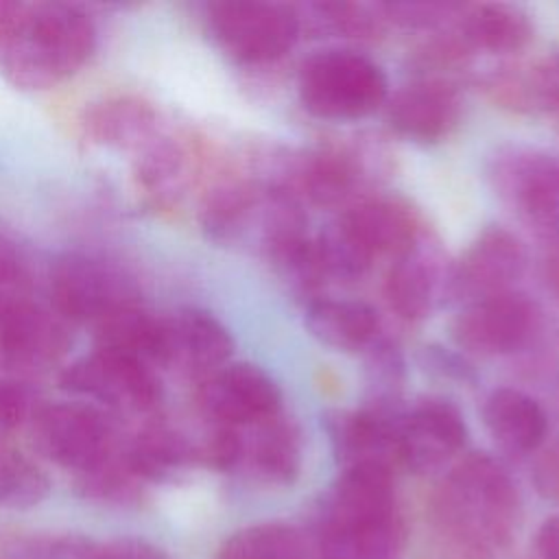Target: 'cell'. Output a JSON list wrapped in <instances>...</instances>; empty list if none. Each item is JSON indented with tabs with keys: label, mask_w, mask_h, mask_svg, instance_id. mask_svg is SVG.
Segmentation results:
<instances>
[{
	"label": "cell",
	"mask_w": 559,
	"mask_h": 559,
	"mask_svg": "<svg viewBox=\"0 0 559 559\" xmlns=\"http://www.w3.org/2000/svg\"><path fill=\"white\" fill-rule=\"evenodd\" d=\"M356 179L358 173L352 155L336 148L317 151L297 168V183L301 192L319 205H334L343 201L352 192Z\"/></svg>",
	"instance_id": "83f0119b"
},
{
	"label": "cell",
	"mask_w": 559,
	"mask_h": 559,
	"mask_svg": "<svg viewBox=\"0 0 559 559\" xmlns=\"http://www.w3.org/2000/svg\"><path fill=\"white\" fill-rule=\"evenodd\" d=\"M400 413L384 408L336 411L328 415V430L336 459L345 467H382L400 465L397 452Z\"/></svg>",
	"instance_id": "2e32d148"
},
{
	"label": "cell",
	"mask_w": 559,
	"mask_h": 559,
	"mask_svg": "<svg viewBox=\"0 0 559 559\" xmlns=\"http://www.w3.org/2000/svg\"><path fill=\"white\" fill-rule=\"evenodd\" d=\"M461 411L443 397H424L397 419L400 465L415 474L443 467L465 445Z\"/></svg>",
	"instance_id": "7c38bea8"
},
{
	"label": "cell",
	"mask_w": 559,
	"mask_h": 559,
	"mask_svg": "<svg viewBox=\"0 0 559 559\" xmlns=\"http://www.w3.org/2000/svg\"><path fill=\"white\" fill-rule=\"evenodd\" d=\"M28 424L39 454L74 472V478L98 467L120 448L111 419L92 404H41Z\"/></svg>",
	"instance_id": "8992f818"
},
{
	"label": "cell",
	"mask_w": 559,
	"mask_h": 559,
	"mask_svg": "<svg viewBox=\"0 0 559 559\" xmlns=\"http://www.w3.org/2000/svg\"><path fill=\"white\" fill-rule=\"evenodd\" d=\"M24 13H26V4L0 0V52L17 31Z\"/></svg>",
	"instance_id": "ab89813d"
},
{
	"label": "cell",
	"mask_w": 559,
	"mask_h": 559,
	"mask_svg": "<svg viewBox=\"0 0 559 559\" xmlns=\"http://www.w3.org/2000/svg\"><path fill=\"white\" fill-rule=\"evenodd\" d=\"M533 559H559V513L544 520L537 528Z\"/></svg>",
	"instance_id": "f35d334b"
},
{
	"label": "cell",
	"mask_w": 559,
	"mask_h": 559,
	"mask_svg": "<svg viewBox=\"0 0 559 559\" xmlns=\"http://www.w3.org/2000/svg\"><path fill=\"white\" fill-rule=\"evenodd\" d=\"M535 480L544 496L559 500V445L548 450L539 459L535 469Z\"/></svg>",
	"instance_id": "74e56055"
},
{
	"label": "cell",
	"mask_w": 559,
	"mask_h": 559,
	"mask_svg": "<svg viewBox=\"0 0 559 559\" xmlns=\"http://www.w3.org/2000/svg\"><path fill=\"white\" fill-rule=\"evenodd\" d=\"M194 151L173 133L159 131L133 159L135 190L153 207L166 210L179 203L192 181Z\"/></svg>",
	"instance_id": "44dd1931"
},
{
	"label": "cell",
	"mask_w": 559,
	"mask_h": 559,
	"mask_svg": "<svg viewBox=\"0 0 559 559\" xmlns=\"http://www.w3.org/2000/svg\"><path fill=\"white\" fill-rule=\"evenodd\" d=\"M500 194L539 234L559 240V162L535 151H515L498 159Z\"/></svg>",
	"instance_id": "8fae6325"
},
{
	"label": "cell",
	"mask_w": 559,
	"mask_h": 559,
	"mask_svg": "<svg viewBox=\"0 0 559 559\" xmlns=\"http://www.w3.org/2000/svg\"><path fill=\"white\" fill-rule=\"evenodd\" d=\"M52 310L63 321L100 325L140 306V286L129 271L90 253H66L50 269Z\"/></svg>",
	"instance_id": "5b68a950"
},
{
	"label": "cell",
	"mask_w": 559,
	"mask_h": 559,
	"mask_svg": "<svg viewBox=\"0 0 559 559\" xmlns=\"http://www.w3.org/2000/svg\"><path fill=\"white\" fill-rule=\"evenodd\" d=\"M70 347L66 321L31 295L0 301V365L11 371H44Z\"/></svg>",
	"instance_id": "9c48e42d"
},
{
	"label": "cell",
	"mask_w": 559,
	"mask_h": 559,
	"mask_svg": "<svg viewBox=\"0 0 559 559\" xmlns=\"http://www.w3.org/2000/svg\"><path fill=\"white\" fill-rule=\"evenodd\" d=\"M37 411L33 395L13 380H0V432H9L24 421H31Z\"/></svg>",
	"instance_id": "d590c367"
},
{
	"label": "cell",
	"mask_w": 559,
	"mask_h": 559,
	"mask_svg": "<svg viewBox=\"0 0 559 559\" xmlns=\"http://www.w3.org/2000/svg\"><path fill=\"white\" fill-rule=\"evenodd\" d=\"M524 269L526 251L522 242L504 227H487L452 266L450 293L465 299V304L509 293Z\"/></svg>",
	"instance_id": "5bb4252c"
},
{
	"label": "cell",
	"mask_w": 559,
	"mask_h": 559,
	"mask_svg": "<svg viewBox=\"0 0 559 559\" xmlns=\"http://www.w3.org/2000/svg\"><path fill=\"white\" fill-rule=\"evenodd\" d=\"M122 456L135 476L148 485L194 461V443L166 426H148L122 445Z\"/></svg>",
	"instance_id": "484cf974"
},
{
	"label": "cell",
	"mask_w": 559,
	"mask_h": 559,
	"mask_svg": "<svg viewBox=\"0 0 559 559\" xmlns=\"http://www.w3.org/2000/svg\"><path fill=\"white\" fill-rule=\"evenodd\" d=\"M251 437H242L238 465H245L255 478L273 485H288L299 472L301 443L293 424L280 415L251 426Z\"/></svg>",
	"instance_id": "cb8c5ba5"
},
{
	"label": "cell",
	"mask_w": 559,
	"mask_h": 559,
	"mask_svg": "<svg viewBox=\"0 0 559 559\" xmlns=\"http://www.w3.org/2000/svg\"><path fill=\"white\" fill-rule=\"evenodd\" d=\"M162 321L164 336L159 367L181 369L205 378L229 360L234 352L231 334L210 312L186 308L162 317Z\"/></svg>",
	"instance_id": "9a60e30c"
},
{
	"label": "cell",
	"mask_w": 559,
	"mask_h": 559,
	"mask_svg": "<svg viewBox=\"0 0 559 559\" xmlns=\"http://www.w3.org/2000/svg\"><path fill=\"white\" fill-rule=\"evenodd\" d=\"M312 17H306L317 28L343 35V37H376L389 22L382 4L362 2H317L306 7Z\"/></svg>",
	"instance_id": "4dcf8cb0"
},
{
	"label": "cell",
	"mask_w": 559,
	"mask_h": 559,
	"mask_svg": "<svg viewBox=\"0 0 559 559\" xmlns=\"http://www.w3.org/2000/svg\"><path fill=\"white\" fill-rule=\"evenodd\" d=\"M336 225L371 264L378 255H402L421 236L415 212L397 199H365Z\"/></svg>",
	"instance_id": "ac0fdd59"
},
{
	"label": "cell",
	"mask_w": 559,
	"mask_h": 559,
	"mask_svg": "<svg viewBox=\"0 0 559 559\" xmlns=\"http://www.w3.org/2000/svg\"><path fill=\"white\" fill-rule=\"evenodd\" d=\"M461 41L487 52H515L533 35L528 15L511 4H476L459 15Z\"/></svg>",
	"instance_id": "d4e9b609"
},
{
	"label": "cell",
	"mask_w": 559,
	"mask_h": 559,
	"mask_svg": "<svg viewBox=\"0 0 559 559\" xmlns=\"http://www.w3.org/2000/svg\"><path fill=\"white\" fill-rule=\"evenodd\" d=\"M404 542L406 528L391 472L345 467L321 507V559H402Z\"/></svg>",
	"instance_id": "6da1fadb"
},
{
	"label": "cell",
	"mask_w": 559,
	"mask_h": 559,
	"mask_svg": "<svg viewBox=\"0 0 559 559\" xmlns=\"http://www.w3.org/2000/svg\"><path fill=\"white\" fill-rule=\"evenodd\" d=\"M20 295H31L28 271L13 242L0 231V301Z\"/></svg>",
	"instance_id": "e575fe53"
},
{
	"label": "cell",
	"mask_w": 559,
	"mask_h": 559,
	"mask_svg": "<svg viewBox=\"0 0 559 559\" xmlns=\"http://www.w3.org/2000/svg\"><path fill=\"white\" fill-rule=\"evenodd\" d=\"M61 386L122 413H148L162 400V382L153 367L100 347L68 365Z\"/></svg>",
	"instance_id": "ba28073f"
},
{
	"label": "cell",
	"mask_w": 559,
	"mask_h": 559,
	"mask_svg": "<svg viewBox=\"0 0 559 559\" xmlns=\"http://www.w3.org/2000/svg\"><path fill=\"white\" fill-rule=\"evenodd\" d=\"M207 24L218 46L240 63H269L293 48L299 13L290 4L229 0L207 7Z\"/></svg>",
	"instance_id": "52a82bcc"
},
{
	"label": "cell",
	"mask_w": 559,
	"mask_h": 559,
	"mask_svg": "<svg viewBox=\"0 0 559 559\" xmlns=\"http://www.w3.org/2000/svg\"><path fill=\"white\" fill-rule=\"evenodd\" d=\"M197 402L214 426L251 428L280 413V389L273 378L255 365H223L201 380Z\"/></svg>",
	"instance_id": "30bf717a"
},
{
	"label": "cell",
	"mask_w": 559,
	"mask_h": 559,
	"mask_svg": "<svg viewBox=\"0 0 559 559\" xmlns=\"http://www.w3.org/2000/svg\"><path fill=\"white\" fill-rule=\"evenodd\" d=\"M509 90H518L520 103L535 105L548 114L559 116V55H552L537 63L518 87Z\"/></svg>",
	"instance_id": "d6a6232c"
},
{
	"label": "cell",
	"mask_w": 559,
	"mask_h": 559,
	"mask_svg": "<svg viewBox=\"0 0 559 559\" xmlns=\"http://www.w3.org/2000/svg\"><path fill=\"white\" fill-rule=\"evenodd\" d=\"M461 96L443 79H419L400 87L386 105L391 127L417 142L445 138L461 118Z\"/></svg>",
	"instance_id": "e0dca14e"
},
{
	"label": "cell",
	"mask_w": 559,
	"mask_h": 559,
	"mask_svg": "<svg viewBox=\"0 0 559 559\" xmlns=\"http://www.w3.org/2000/svg\"><path fill=\"white\" fill-rule=\"evenodd\" d=\"M216 559H308V544L290 524L260 522L229 535Z\"/></svg>",
	"instance_id": "4316f807"
},
{
	"label": "cell",
	"mask_w": 559,
	"mask_h": 559,
	"mask_svg": "<svg viewBox=\"0 0 559 559\" xmlns=\"http://www.w3.org/2000/svg\"><path fill=\"white\" fill-rule=\"evenodd\" d=\"M76 491L100 504H133L142 498L146 485L135 476L122 456V445L98 467L74 478Z\"/></svg>",
	"instance_id": "f546056e"
},
{
	"label": "cell",
	"mask_w": 559,
	"mask_h": 559,
	"mask_svg": "<svg viewBox=\"0 0 559 559\" xmlns=\"http://www.w3.org/2000/svg\"><path fill=\"white\" fill-rule=\"evenodd\" d=\"M306 325L323 345L341 352H356L376 343L380 319L365 301L321 297L308 304Z\"/></svg>",
	"instance_id": "603a6c76"
},
{
	"label": "cell",
	"mask_w": 559,
	"mask_h": 559,
	"mask_svg": "<svg viewBox=\"0 0 559 559\" xmlns=\"http://www.w3.org/2000/svg\"><path fill=\"white\" fill-rule=\"evenodd\" d=\"M450 271H443L439 253L432 245H426L424 236H419L402 255L395 258L386 275L384 295L389 306L408 321L426 317L441 293H450Z\"/></svg>",
	"instance_id": "d6986e66"
},
{
	"label": "cell",
	"mask_w": 559,
	"mask_h": 559,
	"mask_svg": "<svg viewBox=\"0 0 559 559\" xmlns=\"http://www.w3.org/2000/svg\"><path fill=\"white\" fill-rule=\"evenodd\" d=\"M304 109L325 120H356L389 100V83L378 63L354 50H319L297 74Z\"/></svg>",
	"instance_id": "277c9868"
},
{
	"label": "cell",
	"mask_w": 559,
	"mask_h": 559,
	"mask_svg": "<svg viewBox=\"0 0 559 559\" xmlns=\"http://www.w3.org/2000/svg\"><path fill=\"white\" fill-rule=\"evenodd\" d=\"M96 48L92 17L72 4H26L0 52V70L20 90H50L74 76Z\"/></svg>",
	"instance_id": "3957f363"
},
{
	"label": "cell",
	"mask_w": 559,
	"mask_h": 559,
	"mask_svg": "<svg viewBox=\"0 0 559 559\" xmlns=\"http://www.w3.org/2000/svg\"><path fill=\"white\" fill-rule=\"evenodd\" d=\"M483 419L491 439L509 454L535 452L548 432L544 408L518 389H496L483 406Z\"/></svg>",
	"instance_id": "7402d4cb"
},
{
	"label": "cell",
	"mask_w": 559,
	"mask_h": 559,
	"mask_svg": "<svg viewBox=\"0 0 559 559\" xmlns=\"http://www.w3.org/2000/svg\"><path fill=\"white\" fill-rule=\"evenodd\" d=\"M94 542L79 533H31L0 542V559H90Z\"/></svg>",
	"instance_id": "1f68e13d"
},
{
	"label": "cell",
	"mask_w": 559,
	"mask_h": 559,
	"mask_svg": "<svg viewBox=\"0 0 559 559\" xmlns=\"http://www.w3.org/2000/svg\"><path fill=\"white\" fill-rule=\"evenodd\" d=\"M389 22L406 28H428L456 17L463 7L450 2H386L382 4Z\"/></svg>",
	"instance_id": "836d02e7"
},
{
	"label": "cell",
	"mask_w": 559,
	"mask_h": 559,
	"mask_svg": "<svg viewBox=\"0 0 559 559\" xmlns=\"http://www.w3.org/2000/svg\"><path fill=\"white\" fill-rule=\"evenodd\" d=\"M533 323L531 301L509 290L465 304L452 323V336L461 349L472 354L502 356L528 341Z\"/></svg>",
	"instance_id": "4fadbf2b"
},
{
	"label": "cell",
	"mask_w": 559,
	"mask_h": 559,
	"mask_svg": "<svg viewBox=\"0 0 559 559\" xmlns=\"http://www.w3.org/2000/svg\"><path fill=\"white\" fill-rule=\"evenodd\" d=\"M50 493L48 474L28 454L0 443V507L31 509Z\"/></svg>",
	"instance_id": "f1b7e54d"
},
{
	"label": "cell",
	"mask_w": 559,
	"mask_h": 559,
	"mask_svg": "<svg viewBox=\"0 0 559 559\" xmlns=\"http://www.w3.org/2000/svg\"><path fill=\"white\" fill-rule=\"evenodd\" d=\"M90 559H170V555L144 537L124 535L105 544H94Z\"/></svg>",
	"instance_id": "8d00e7d4"
},
{
	"label": "cell",
	"mask_w": 559,
	"mask_h": 559,
	"mask_svg": "<svg viewBox=\"0 0 559 559\" xmlns=\"http://www.w3.org/2000/svg\"><path fill=\"white\" fill-rule=\"evenodd\" d=\"M81 131L96 146L138 153L162 127L153 103L135 94H114L85 107Z\"/></svg>",
	"instance_id": "ffe728a7"
},
{
	"label": "cell",
	"mask_w": 559,
	"mask_h": 559,
	"mask_svg": "<svg viewBox=\"0 0 559 559\" xmlns=\"http://www.w3.org/2000/svg\"><path fill=\"white\" fill-rule=\"evenodd\" d=\"M439 531L472 557L504 550L520 524L522 502L509 472L489 454L456 463L435 496Z\"/></svg>",
	"instance_id": "7a4b0ae2"
}]
</instances>
